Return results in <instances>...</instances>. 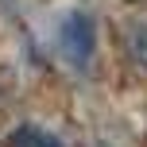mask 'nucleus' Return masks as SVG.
<instances>
[{
  "label": "nucleus",
  "mask_w": 147,
  "mask_h": 147,
  "mask_svg": "<svg viewBox=\"0 0 147 147\" xmlns=\"http://www.w3.org/2000/svg\"><path fill=\"white\" fill-rule=\"evenodd\" d=\"M8 147H62L54 136H47L43 128H31V124H23V128H16L12 136H8Z\"/></svg>",
  "instance_id": "obj_2"
},
{
  "label": "nucleus",
  "mask_w": 147,
  "mask_h": 147,
  "mask_svg": "<svg viewBox=\"0 0 147 147\" xmlns=\"http://www.w3.org/2000/svg\"><path fill=\"white\" fill-rule=\"evenodd\" d=\"M58 43H62V54L74 62V66H85L93 58V20L85 12H70L62 20V31H58Z\"/></svg>",
  "instance_id": "obj_1"
},
{
  "label": "nucleus",
  "mask_w": 147,
  "mask_h": 147,
  "mask_svg": "<svg viewBox=\"0 0 147 147\" xmlns=\"http://www.w3.org/2000/svg\"><path fill=\"white\" fill-rule=\"evenodd\" d=\"M124 47H128V58L147 70V27H132L128 39H124Z\"/></svg>",
  "instance_id": "obj_3"
}]
</instances>
